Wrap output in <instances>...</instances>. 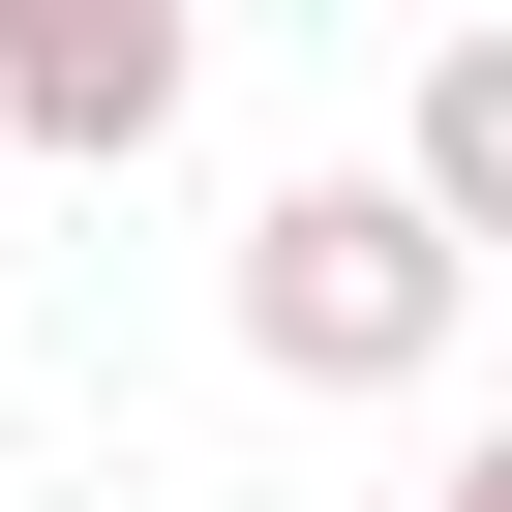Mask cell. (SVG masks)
<instances>
[{
    "mask_svg": "<svg viewBox=\"0 0 512 512\" xmlns=\"http://www.w3.org/2000/svg\"><path fill=\"white\" fill-rule=\"evenodd\" d=\"M452 332H482V241L422 211V181H272L241 211V362L272 392H452Z\"/></svg>",
    "mask_w": 512,
    "mask_h": 512,
    "instance_id": "6da1fadb",
    "label": "cell"
},
{
    "mask_svg": "<svg viewBox=\"0 0 512 512\" xmlns=\"http://www.w3.org/2000/svg\"><path fill=\"white\" fill-rule=\"evenodd\" d=\"M181 91H211V31H181V0H0V151L151 181V151H181Z\"/></svg>",
    "mask_w": 512,
    "mask_h": 512,
    "instance_id": "7a4b0ae2",
    "label": "cell"
},
{
    "mask_svg": "<svg viewBox=\"0 0 512 512\" xmlns=\"http://www.w3.org/2000/svg\"><path fill=\"white\" fill-rule=\"evenodd\" d=\"M392 181H422L482 272H512V0H482V31H422V121H392Z\"/></svg>",
    "mask_w": 512,
    "mask_h": 512,
    "instance_id": "3957f363",
    "label": "cell"
},
{
    "mask_svg": "<svg viewBox=\"0 0 512 512\" xmlns=\"http://www.w3.org/2000/svg\"><path fill=\"white\" fill-rule=\"evenodd\" d=\"M422 512H512V422H482V452H452V482H422Z\"/></svg>",
    "mask_w": 512,
    "mask_h": 512,
    "instance_id": "277c9868",
    "label": "cell"
}]
</instances>
